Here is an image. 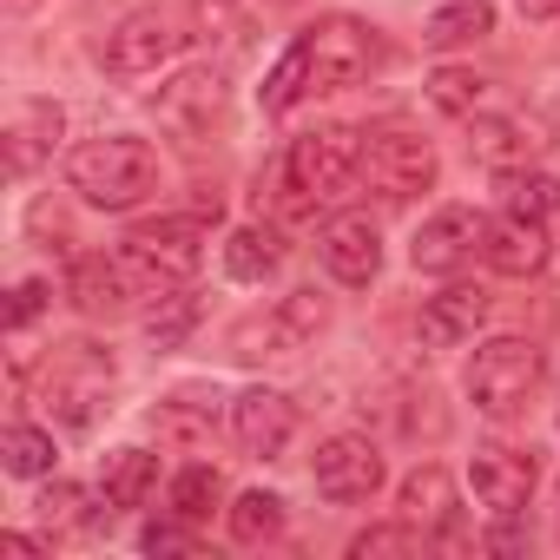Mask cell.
Returning a JSON list of instances; mask_svg holds the SVG:
<instances>
[{
    "mask_svg": "<svg viewBox=\"0 0 560 560\" xmlns=\"http://www.w3.org/2000/svg\"><path fill=\"white\" fill-rule=\"evenodd\" d=\"M534 448H508V442H481L468 455V488H475V508H488L494 521H514L527 501H534Z\"/></svg>",
    "mask_w": 560,
    "mask_h": 560,
    "instance_id": "obj_10",
    "label": "cell"
},
{
    "mask_svg": "<svg viewBox=\"0 0 560 560\" xmlns=\"http://www.w3.org/2000/svg\"><path fill=\"white\" fill-rule=\"evenodd\" d=\"M488 34H494V8H488V0H448V8H435L429 27H422L429 47H468V40H488Z\"/></svg>",
    "mask_w": 560,
    "mask_h": 560,
    "instance_id": "obj_26",
    "label": "cell"
},
{
    "mask_svg": "<svg viewBox=\"0 0 560 560\" xmlns=\"http://www.w3.org/2000/svg\"><path fill=\"white\" fill-rule=\"evenodd\" d=\"M468 152L488 165V172H521V165H534V152H540V132L527 126V119H481L475 113V139H468Z\"/></svg>",
    "mask_w": 560,
    "mask_h": 560,
    "instance_id": "obj_21",
    "label": "cell"
},
{
    "mask_svg": "<svg viewBox=\"0 0 560 560\" xmlns=\"http://www.w3.org/2000/svg\"><path fill=\"white\" fill-rule=\"evenodd\" d=\"M113 383H119V363L100 343H67L40 376V409L60 429H93L113 409Z\"/></svg>",
    "mask_w": 560,
    "mask_h": 560,
    "instance_id": "obj_6",
    "label": "cell"
},
{
    "mask_svg": "<svg viewBox=\"0 0 560 560\" xmlns=\"http://www.w3.org/2000/svg\"><path fill=\"white\" fill-rule=\"evenodd\" d=\"M132 264L126 257H80L73 264V277H67V298L86 311V317H119L126 304H132Z\"/></svg>",
    "mask_w": 560,
    "mask_h": 560,
    "instance_id": "obj_19",
    "label": "cell"
},
{
    "mask_svg": "<svg viewBox=\"0 0 560 560\" xmlns=\"http://www.w3.org/2000/svg\"><path fill=\"white\" fill-rule=\"evenodd\" d=\"M547 218H527V211H508V218H488V244L481 257L501 270V277H540L547 270Z\"/></svg>",
    "mask_w": 560,
    "mask_h": 560,
    "instance_id": "obj_18",
    "label": "cell"
},
{
    "mask_svg": "<svg viewBox=\"0 0 560 560\" xmlns=\"http://www.w3.org/2000/svg\"><path fill=\"white\" fill-rule=\"evenodd\" d=\"M67 185L93 205V211H139L159 191V152L132 132H100L86 145H73L67 159Z\"/></svg>",
    "mask_w": 560,
    "mask_h": 560,
    "instance_id": "obj_2",
    "label": "cell"
},
{
    "mask_svg": "<svg viewBox=\"0 0 560 560\" xmlns=\"http://www.w3.org/2000/svg\"><path fill=\"white\" fill-rule=\"evenodd\" d=\"M429 547V534L416 527V521H383V527H363L357 540H350V560H383V553H422Z\"/></svg>",
    "mask_w": 560,
    "mask_h": 560,
    "instance_id": "obj_30",
    "label": "cell"
},
{
    "mask_svg": "<svg viewBox=\"0 0 560 560\" xmlns=\"http://www.w3.org/2000/svg\"><path fill=\"white\" fill-rule=\"evenodd\" d=\"M376 60H383L376 27H363L357 14H324V21H311V27L284 47V60L264 73L257 100H264V113H291V106L311 100V93L363 86V80L376 73Z\"/></svg>",
    "mask_w": 560,
    "mask_h": 560,
    "instance_id": "obj_1",
    "label": "cell"
},
{
    "mask_svg": "<svg viewBox=\"0 0 560 560\" xmlns=\"http://www.w3.org/2000/svg\"><path fill=\"white\" fill-rule=\"evenodd\" d=\"M429 100H435V113H448V119H475L481 100H488V80L468 73V67H435V73H429Z\"/></svg>",
    "mask_w": 560,
    "mask_h": 560,
    "instance_id": "obj_28",
    "label": "cell"
},
{
    "mask_svg": "<svg viewBox=\"0 0 560 560\" xmlns=\"http://www.w3.org/2000/svg\"><path fill=\"white\" fill-rule=\"evenodd\" d=\"M317 257H324V270L337 277V284L363 291V284H376V270H383V231L370 224V211H343V218L324 224Z\"/></svg>",
    "mask_w": 560,
    "mask_h": 560,
    "instance_id": "obj_14",
    "label": "cell"
},
{
    "mask_svg": "<svg viewBox=\"0 0 560 560\" xmlns=\"http://www.w3.org/2000/svg\"><path fill=\"white\" fill-rule=\"evenodd\" d=\"M311 481H317L324 501L357 508V501H376V488L389 481V468H383V448L370 435H330V442H317Z\"/></svg>",
    "mask_w": 560,
    "mask_h": 560,
    "instance_id": "obj_9",
    "label": "cell"
},
{
    "mask_svg": "<svg viewBox=\"0 0 560 560\" xmlns=\"http://www.w3.org/2000/svg\"><path fill=\"white\" fill-rule=\"evenodd\" d=\"M8 8H21V14H27V8H40V0H8Z\"/></svg>",
    "mask_w": 560,
    "mask_h": 560,
    "instance_id": "obj_38",
    "label": "cell"
},
{
    "mask_svg": "<svg viewBox=\"0 0 560 560\" xmlns=\"http://www.w3.org/2000/svg\"><path fill=\"white\" fill-rule=\"evenodd\" d=\"M553 205H560V178L553 172H508V211L547 218Z\"/></svg>",
    "mask_w": 560,
    "mask_h": 560,
    "instance_id": "obj_33",
    "label": "cell"
},
{
    "mask_svg": "<svg viewBox=\"0 0 560 560\" xmlns=\"http://www.w3.org/2000/svg\"><path fill=\"white\" fill-rule=\"evenodd\" d=\"M8 172L14 178H34L47 159H54V145L67 139V113L54 106V100H27V106H14L8 113Z\"/></svg>",
    "mask_w": 560,
    "mask_h": 560,
    "instance_id": "obj_16",
    "label": "cell"
},
{
    "mask_svg": "<svg viewBox=\"0 0 560 560\" xmlns=\"http://www.w3.org/2000/svg\"><path fill=\"white\" fill-rule=\"evenodd\" d=\"M218 494H224V481H218V468H211V462H185V468L172 475V488H165L172 514H178V521H191V527H205V521H211Z\"/></svg>",
    "mask_w": 560,
    "mask_h": 560,
    "instance_id": "obj_27",
    "label": "cell"
},
{
    "mask_svg": "<svg viewBox=\"0 0 560 560\" xmlns=\"http://www.w3.org/2000/svg\"><path fill=\"white\" fill-rule=\"evenodd\" d=\"M435 145L422 132H402V126H376L363 132V185L383 198V205H409L422 191H435Z\"/></svg>",
    "mask_w": 560,
    "mask_h": 560,
    "instance_id": "obj_8",
    "label": "cell"
},
{
    "mask_svg": "<svg viewBox=\"0 0 560 560\" xmlns=\"http://www.w3.org/2000/svg\"><path fill=\"white\" fill-rule=\"evenodd\" d=\"M224 527L237 547H264L284 534V494H270V488H244L231 508H224Z\"/></svg>",
    "mask_w": 560,
    "mask_h": 560,
    "instance_id": "obj_24",
    "label": "cell"
},
{
    "mask_svg": "<svg viewBox=\"0 0 560 560\" xmlns=\"http://www.w3.org/2000/svg\"><path fill=\"white\" fill-rule=\"evenodd\" d=\"M0 547H8V553H40V540H34V534H0Z\"/></svg>",
    "mask_w": 560,
    "mask_h": 560,
    "instance_id": "obj_37",
    "label": "cell"
},
{
    "mask_svg": "<svg viewBox=\"0 0 560 560\" xmlns=\"http://www.w3.org/2000/svg\"><path fill=\"white\" fill-rule=\"evenodd\" d=\"M139 547H145V553H191V547H198V534H191V521H178V514H172V521H152V527L139 534Z\"/></svg>",
    "mask_w": 560,
    "mask_h": 560,
    "instance_id": "obj_35",
    "label": "cell"
},
{
    "mask_svg": "<svg viewBox=\"0 0 560 560\" xmlns=\"http://www.w3.org/2000/svg\"><path fill=\"white\" fill-rule=\"evenodd\" d=\"M481 244H488V218H481L475 205H442V211H429L422 231L409 237V264H416L422 277H455Z\"/></svg>",
    "mask_w": 560,
    "mask_h": 560,
    "instance_id": "obj_12",
    "label": "cell"
},
{
    "mask_svg": "<svg viewBox=\"0 0 560 560\" xmlns=\"http://www.w3.org/2000/svg\"><path fill=\"white\" fill-rule=\"evenodd\" d=\"M145 106H152V119H159L165 132L205 139V132L224 119V73H218V67H178Z\"/></svg>",
    "mask_w": 560,
    "mask_h": 560,
    "instance_id": "obj_11",
    "label": "cell"
},
{
    "mask_svg": "<svg viewBox=\"0 0 560 560\" xmlns=\"http://www.w3.org/2000/svg\"><path fill=\"white\" fill-rule=\"evenodd\" d=\"M47 311V284H40V277H21V284H14V298H8V330L21 337V330H34V317Z\"/></svg>",
    "mask_w": 560,
    "mask_h": 560,
    "instance_id": "obj_34",
    "label": "cell"
},
{
    "mask_svg": "<svg viewBox=\"0 0 560 560\" xmlns=\"http://www.w3.org/2000/svg\"><path fill=\"white\" fill-rule=\"evenodd\" d=\"M231 435H237L250 455L277 462V455L298 442V402H291L284 389H244V396L231 402Z\"/></svg>",
    "mask_w": 560,
    "mask_h": 560,
    "instance_id": "obj_15",
    "label": "cell"
},
{
    "mask_svg": "<svg viewBox=\"0 0 560 560\" xmlns=\"http://www.w3.org/2000/svg\"><path fill=\"white\" fill-rule=\"evenodd\" d=\"M191 324H198V298H191V291H172V298H159V311L145 317V337H152L159 350H178V343L191 337Z\"/></svg>",
    "mask_w": 560,
    "mask_h": 560,
    "instance_id": "obj_31",
    "label": "cell"
},
{
    "mask_svg": "<svg viewBox=\"0 0 560 560\" xmlns=\"http://www.w3.org/2000/svg\"><path fill=\"white\" fill-rule=\"evenodd\" d=\"M211 218H218V211H211ZM211 218H205V211H165V218H145V224L126 231L119 257L132 264L139 284H152V291H178V284H191L198 264H205Z\"/></svg>",
    "mask_w": 560,
    "mask_h": 560,
    "instance_id": "obj_4",
    "label": "cell"
},
{
    "mask_svg": "<svg viewBox=\"0 0 560 560\" xmlns=\"http://www.w3.org/2000/svg\"><path fill=\"white\" fill-rule=\"evenodd\" d=\"M0 462H8L14 481H47L60 448H54V429H34V422H14L8 435H0Z\"/></svg>",
    "mask_w": 560,
    "mask_h": 560,
    "instance_id": "obj_25",
    "label": "cell"
},
{
    "mask_svg": "<svg viewBox=\"0 0 560 560\" xmlns=\"http://www.w3.org/2000/svg\"><path fill=\"white\" fill-rule=\"evenodd\" d=\"M152 488H159V455H152V448H113V455L100 462V494H106V508H145Z\"/></svg>",
    "mask_w": 560,
    "mask_h": 560,
    "instance_id": "obj_22",
    "label": "cell"
},
{
    "mask_svg": "<svg viewBox=\"0 0 560 560\" xmlns=\"http://www.w3.org/2000/svg\"><path fill=\"white\" fill-rule=\"evenodd\" d=\"M514 8H521L527 21H553V14H560V0H514Z\"/></svg>",
    "mask_w": 560,
    "mask_h": 560,
    "instance_id": "obj_36",
    "label": "cell"
},
{
    "mask_svg": "<svg viewBox=\"0 0 560 560\" xmlns=\"http://www.w3.org/2000/svg\"><path fill=\"white\" fill-rule=\"evenodd\" d=\"M324 330H330V298H324L317 284H304V291H291V298H277V311L244 317V324L231 330V357H237V363L298 357V350H311Z\"/></svg>",
    "mask_w": 560,
    "mask_h": 560,
    "instance_id": "obj_7",
    "label": "cell"
},
{
    "mask_svg": "<svg viewBox=\"0 0 560 560\" xmlns=\"http://www.w3.org/2000/svg\"><path fill=\"white\" fill-rule=\"evenodd\" d=\"M350 178H363V132L357 126H311L284 152V211L311 218L317 205L343 198Z\"/></svg>",
    "mask_w": 560,
    "mask_h": 560,
    "instance_id": "obj_3",
    "label": "cell"
},
{
    "mask_svg": "<svg viewBox=\"0 0 560 560\" xmlns=\"http://www.w3.org/2000/svg\"><path fill=\"white\" fill-rule=\"evenodd\" d=\"M152 429H159L165 442H185V448H205V442L218 435L211 409H198L191 396H172V402H159V409H152Z\"/></svg>",
    "mask_w": 560,
    "mask_h": 560,
    "instance_id": "obj_29",
    "label": "cell"
},
{
    "mask_svg": "<svg viewBox=\"0 0 560 560\" xmlns=\"http://www.w3.org/2000/svg\"><path fill=\"white\" fill-rule=\"evenodd\" d=\"M540 376H547L540 343H527V337H488V343L475 350V363H468V402H475V416H488V422H514V416L534 402Z\"/></svg>",
    "mask_w": 560,
    "mask_h": 560,
    "instance_id": "obj_5",
    "label": "cell"
},
{
    "mask_svg": "<svg viewBox=\"0 0 560 560\" xmlns=\"http://www.w3.org/2000/svg\"><path fill=\"white\" fill-rule=\"evenodd\" d=\"M455 475L442 468V462H422V468H409V481L396 488V514L402 521H416L422 534H435V527H448L455 521Z\"/></svg>",
    "mask_w": 560,
    "mask_h": 560,
    "instance_id": "obj_20",
    "label": "cell"
},
{
    "mask_svg": "<svg viewBox=\"0 0 560 560\" xmlns=\"http://www.w3.org/2000/svg\"><path fill=\"white\" fill-rule=\"evenodd\" d=\"M34 508H40V521H47V527H86V508H93V494H86L80 481H47Z\"/></svg>",
    "mask_w": 560,
    "mask_h": 560,
    "instance_id": "obj_32",
    "label": "cell"
},
{
    "mask_svg": "<svg viewBox=\"0 0 560 560\" xmlns=\"http://www.w3.org/2000/svg\"><path fill=\"white\" fill-rule=\"evenodd\" d=\"M277 264H284V244H277L270 224H237V231L224 237V270L237 277V284H264Z\"/></svg>",
    "mask_w": 560,
    "mask_h": 560,
    "instance_id": "obj_23",
    "label": "cell"
},
{
    "mask_svg": "<svg viewBox=\"0 0 560 560\" xmlns=\"http://www.w3.org/2000/svg\"><path fill=\"white\" fill-rule=\"evenodd\" d=\"M178 47H185V34H178L165 14H126V21L106 34V54H100V60H106L113 80H145V73L172 67Z\"/></svg>",
    "mask_w": 560,
    "mask_h": 560,
    "instance_id": "obj_13",
    "label": "cell"
},
{
    "mask_svg": "<svg viewBox=\"0 0 560 560\" xmlns=\"http://www.w3.org/2000/svg\"><path fill=\"white\" fill-rule=\"evenodd\" d=\"M481 324H488V291H481V284H448V291H435V298L422 304V317H416V330H422L429 350H462V343H475Z\"/></svg>",
    "mask_w": 560,
    "mask_h": 560,
    "instance_id": "obj_17",
    "label": "cell"
}]
</instances>
